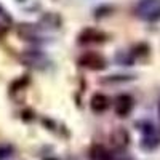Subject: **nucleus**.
I'll return each instance as SVG.
<instances>
[{"instance_id":"1","label":"nucleus","mask_w":160,"mask_h":160,"mask_svg":"<svg viewBox=\"0 0 160 160\" xmlns=\"http://www.w3.org/2000/svg\"><path fill=\"white\" fill-rule=\"evenodd\" d=\"M135 15L148 22L160 19V0H139L135 7Z\"/></svg>"},{"instance_id":"2","label":"nucleus","mask_w":160,"mask_h":160,"mask_svg":"<svg viewBox=\"0 0 160 160\" xmlns=\"http://www.w3.org/2000/svg\"><path fill=\"white\" fill-rule=\"evenodd\" d=\"M78 64L90 71H101L106 68V59L95 51H88L78 58Z\"/></svg>"},{"instance_id":"3","label":"nucleus","mask_w":160,"mask_h":160,"mask_svg":"<svg viewBox=\"0 0 160 160\" xmlns=\"http://www.w3.org/2000/svg\"><path fill=\"white\" fill-rule=\"evenodd\" d=\"M133 109V98L128 95H118L115 99V114L118 117H127Z\"/></svg>"},{"instance_id":"4","label":"nucleus","mask_w":160,"mask_h":160,"mask_svg":"<svg viewBox=\"0 0 160 160\" xmlns=\"http://www.w3.org/2000/svg\"><path fill=\"white\" fill-rule=\"evenodd\" d=\"M90 108L95 111V112H104L106 109L109 108V99H108V96L101 95V93L93 95V96H91V101H90Z\"/></svg>"},{"instance_id":"5","label":"nucleus","mask_w":160,"mask_h":160,"mask_svg":"<svg viewBox=\"0 0 160 160\" xmlns=\"http://www.w3.org/2000/svg\"><path fill=\"white\" fill-rule=\"evenodd\" d=\"M104 34H101L96 29H87L80 34V42L82 43H91V42H102Z\"/></svg>"},{"instance_id":"6","label":"nucleus","mask_w":160,"mask_h":160,"mask_svg":"<svg viewBox=\"0 0 160 160\" xmlns=\"http://www.w3.org/2000/svg\"><path fill=\"white\" fill-rule=\"evenodd\" d=\"M90 160H112V155L102 146H93L90 152Z\"/></svg>"},{"instance_id":"7","label":"nucleus","mask_w":160,"mask_h":160,"mask_svg":"<svg viewBox=\"0 0 160 160\" xmlns=\"http://www.w3.org/2000/svg\"><path fill=\"white\" fill-rule=\"evenodd\" d=\"M158 112H160V106H158Z\"/></svg>"}]
</instances>
